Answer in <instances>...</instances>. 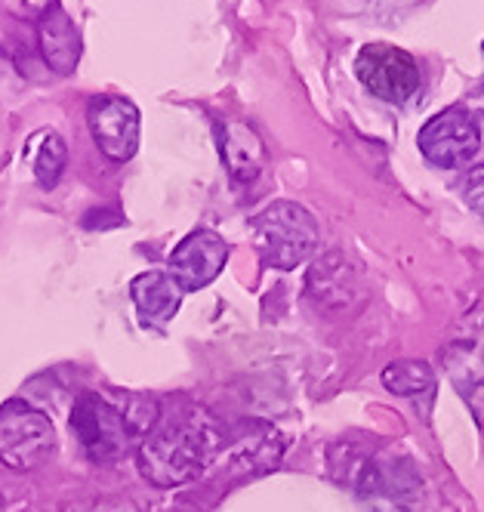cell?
Here are the masks:
<instances>
[{
  "label": "cell",
  "instance_id": "obj_1",
  "mask_svg": "<svg viewBox=\"0 0 484 512\" xmlns=\"http://www.w3.org/2000/svg\"><path fill=\"white\" fill-rule=\"evenodd\" d=\"M219 454V426L213 417L192 405V401H173L161 408L155 426L136 448L139 475L155 488L189 485L210 469Z\"/></svg>",
  "mask_w": 484,
  "mask_h": 512
},
{
  "label": "cell",
  "instance_id": "obj_2",
  "mask_svg": "<svg viewBox=\"0 0 484 512\" xmlns=\"http://www.w3.org/2000/svg\"><path fill=\"white\" fill-rule=\"evenodd\" d=\"M161 414L155 398L139 392H84L71 408V432L96 463H115L127 451L139 448Z\"/></svg>",
  "mask_w": 484,
  "mask_h": 512
},
{
  "label": "cell",
  "instance_id": "obj_3",
  "mask_svg": "<svg viewBox=\"0 0 484 512\" xmlns=\"http://www.w3.org/2000/svg\"><path fill=\"white\" fill-rule=\"evenodd\" d=\"M343 485L361 497L367 512H417L423 500V475L411 460L389 454L352 460Z\"/></svg>",
  "mask_w": 484,
  "mask_h": 512
},
{
  "label": "cell",
  "instance_id": "obj_4",
  "mask_svg": "<svg viewBox=\"0 0 484 512\" xmlns=\"http://www.w3.org/2000/svg\"><path fill=\"white\" fill-rule=\"evenodd\" d=\"M253 238L266 266L290 272L312 260L321 232L315 216L303 204L275 201L253 219Z\"/></svg>",
  "mask_w": 484,
  "mask_h": 512
},
{
  "label": "cell",
  "instance_id": "obj_5",
  "mask_svg": "<svg viewBox=\"0 0 484 512\" xmlns=\"http://www.w3.org/2000/svg\"><path fill=\"white\" fill-rule=\"evenodd\" d=\"M53 451L56 426L44 411L19 398L0 408V463L16 472H28L44 466Z\"/></svg>",
  "mask_w": 484,
  "mask_h": 512
},
{
  "label": "cell",
  "instance_id": "obj_6",
  "mask_svg": "<svg viewBox=\"0 0 484 512\" xmlns=\"http://www.w3.org/2000/svg\"><path fill=\"white\" fill-rule=\"evenodd\" d=\"M481 149V124L463 105L441 108L420 130V152L432 167H466Z\"/></svg>",
  "mask_w": 484,
  "mask_h": 512
},
{
  "label": "cell",
  "instance_id": "obj_7",
  "mask_svg": "<svg viewBox=\"0 0 484 512\" xmlns=\"http://www.w3.org/2000/svg\"><path fill=\"white\" fill-rule=\"evenodd\" d=\"M358 81L383 102L401 105L420 90V65L417 59L395 44H367L355 59Z\"/></svg>",
  "mask_w": 484,
  "mask_h": 512
},
{
  "label": "cell",
  "instance_id": "obj_8",
  "mask_svg": "<svg viewBox=\"0 0 484 512\" xmlns=\"http://www.w3.org/2000/svg\"><path fill=\"white\" fill-rule=\"evenodd\" d=\"M87 124L99 152L108 161L127 164L136 155L142 121H139V108L127 96H115V93L93 96L87 108Z\"/></svg>",
  "mask_w": 484,
  "mask_h": 512
},
{
  "label": "cell",
  "instance_id": "obj_9",
  "mask_svg": "<svg viewBox=\"0 0 484 512\" xmlns=\"http://www.w3.org/2000/svg\"><path fill=\"white\" fill-rule=\"evenodd\" d=\"M229 263V244L222 235H216L213 229H195L192 235H185L173 253H170V275L173 281L192 294V290H201L207 284L216 281V275L226 269Z\"/></svg>",
  "mask_w": 484,
  "mask_h": 512
},
{
  "label": "cell",
  "instance_id": "obj_10",
  "mask_svg": "<svg viewBox=\"0 0 484 512\" xmlns=\"http://www.w3.org/2000/svg\"><path fill=\"white\" fill-rule=\"evenodd\" d=\"M219 158L235 182H253L266 167V142L247 121H226L216 130Z\"/></svg>",
  "mask_w": 484,
  "mask_h": 512
},
{
  "label": "cell",
  "instance_id": "obj_11",
  "mask_svg": "<svg viewBox=\"0 0 484 512\" xmlns=\"http://www.w3.org/2000/svg\"><path fill=\"white\" fill-rule=\"evenodd\" d=\"M37 50H41L44 65L59 78L71 75V71L78 68L84 41H81L78 25L71 22V16L62 7L50 10L41 22H37Z\"/></svg>",
  "mask_w": 484,
  "mask_h": 512
},
{
  "label": "cell",
  "instance_id": "obj_12",
  "mask_svg": "<svg viewBox=\"0 0 484 512\" xmlns=\"http://www.w3.org/2000/svg\"><path fill=\"white\" fill-rule=\"evenodd\" d=\"M182 297L185 290L173 281L170 272H142L130 281V300L145 327L167 324L179 312Z\"/></svg>",
  "mask_w": 484,
  "mask_h": 512
},
{
  "label": "cell",
  "instance_id": "obj_13",
  "mask_svg": "<svg viewBox=\"0 0 484 512\" xmlns=\"http://www.w3.org/2000/svg\"><path fill=\"white\" fill-rule=\"evenodd\" d=\"M281 454H284L281 435L272 426H253L250 432L238 435L232 448L219 460L229 466L232 475H256V472H269L272 466H278Z\"/></svg>",
  "mask_w": 484,
  "mask_h": 512
},
{
  "label": "cell",
  "instance_id": "obj_14",
  "mask_svg": "<svg viewBox=\"0 0 484 512\" xmlns=\"http://www.w3.org/2000/svg\"><path fill=\"white\" fill-rule=\"evenodd\" d=\"M309 297L321 306V309H343L352 306V294H355V272L349 266V260L343 253H327L309 269Z\"/></svg>",
  "mask_w": 484,
  "mask_h": 512
},
{
  "label": "cell",
  "instance_id": "obj_15",
  "mask_svg": "<svg viewBox=\"0 0 484 512\" xmlns=\"http://www.w3.org/2000/svg\"><path fill=\"white\" fill-rule=\"evenodd\" d=\"M25 161L31 164L34 179L44 189H53L65 173L68 164V145L56 130H37L25 145Z\"/></svg>",
  "mask_w": 484,
  "mask_h": 512
},
{
  "label": "cell",
  "instance_id": "obj_16",
  "mask_svg": "<svg viewBox=\"0 0 484 512\" xmlns=\"http://www.w3.org/2000/svg\"><path fill=\"white\" fill-rule=\"evenodd\" d=\"M383 386L401 398H423V395L435 392V374L420 358H401V361L386 364Z\"/></svg>",
  "mask_w": 484,
  "mask_h": 512
},
{
  "label": "cell",
  "instance_id": "obj_17",
  "mask_svg": "<svg viewBox=\"0 0 484 512\" xmlns=\"http://www.w3.org/2000/svg\"><path fill=\"white\" fill-rule=\"evenodd\" d=\"M62 512H139V509L124 497H87L78 503H68Z\"/></svg>",
  "mask_w": 484,
  "mask_h": 512
},
{
  "label": "cell",
  "instance_id": "obj_18",
  "mask_svg": "<svg viewBox=\"0 0 484 512\" xmlns=\"http://www.w3.org/2000/svg\"><path fill=\"white\" fill-rule=\"evenodd\" d=\"M4 7H7L16 19L41 22L50 10L59 7V0H4Z\"/></svg>",
  "mask_w": 484,
  "mask_h": 512
},
{
  "label": "cell",
  "instance_id": "obj_19",
  "mask_svg": "<svg viewBox=\"0 0 484 512\" xmlns=\"http://www.w3.org/2000/svg\"><path fill=\"white\" fill-rule=\"evenodd\" d=\"M463 201L484 216V164L472 167L466 176H463Z\"/></svg>",
  "mask_w": 484,
  "mask_h": 512
},
{
  "label": "cell",
  "instance_id": "obj_20",
  "mask_svg": "<svg viewBox=\"0 0 484 512\" xmlns=\"http://www.w3.org/2000/svg\"><path fill=\"white\" fill-rule=\"evenodd\" d=\"M19 84H22V78H19V71L13 68V62L0 56V96H4V93H16Z\"/></svg>",
  "mask_w": 484,
  "mask_h": 512
}]
</instances>
